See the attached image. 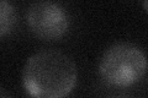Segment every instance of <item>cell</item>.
<instances>
[{
  "label": "cell",
  "instance_id": "obj_1",
  "mask_svg": "<svg viewBox=\"0 0 148 98\" xmlns=\"http://www.w3.org/2000/svg\"><path fill=\"white\" fill-rule=\"evenodd\" d=\"M78 69L69 55L42 50L27 59L22 82L32 98H66L77 85Z\"/></svg>",
  "mask_w": 148,
  "mask_h": 98
},
{
  "label": "cell",
  "instance_id": "obj_2",
  "mask_svg": "<svg viewBox=\"0 0 148 98\" xmlns=\"http://www.w3.org/2000/svg\"><path fill=\"white\" fill-rule=\"evenodd\" d=\"M99 72L103 80L111 86H132L140 82L147 72L146 54L135 44H114L101 57Z\"/></svg>",
  "mask_w": 148,
  "mask_h": 98
},
{
  "label": "cell",
  "instance_id": "obj_3",
  "mask_svg": "<svg viewBox=\"0 0 148 98\" xmlns=\"http://www.w3.org/2000/svg\"><path fill=\"white\" fill-rule=\"evenodd\" d=\"M26 20L31 31L46 41L62 38L69 28L68 14L53 1L34 3L27 9Z\"/></svg>",
  "mask_w": 148,
  "mask_h": 98
},
{
  "label": "cell",
  "instance_id": "obj_4",
  "mask_svg": "<svg viewBox=\"0 0 148 98\" xmlns=\"http://www.w3.org/2000/svg\"><path fill=\"white\" fill-rule=\"evenodd\" d=\"M16 23V10L11 3L0 0V38L11 32Z\"/></svg>",
  "mask_w": 148,
  "mask_h": 98
},
{
  "label": "cell",
  "instance_id": "obj_5",
  "mask_svg": "<svg viewBox=\"0 0 148 98\" xmlns=\"http://www.w3.org/2000/svg\"><path fill=\"white\" fill-rule=\"evenodd\" d=\"M0 98H10V96H9L3 88H0Z\"/></svg>",
  "mask_w": 148,
  "mask_h": 98
},
{
  "label": "cell",
  "instance_id": "obj_6",
  "mask_svg": "<svg viewBox=\"0 0 148 98\" xmlns=\"http://www.w3.org/2000/svg\"><path fill=\"white\" fill-rule=\"evenodd\" d=\"M111 98H130L127 96H115V97H111Z\"/></svg>",
  "mask_w": 148,
  "mask_h": 98
}]
</instances>
